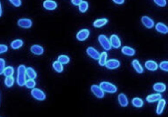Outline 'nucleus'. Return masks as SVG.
Segmentation results:
<instances>
[{
    "label": "nucleus",
    "instance_id": "f257e3e1",
    "mask_svg": "<svg viewBox=\"0 0 168 117\" xmlns=\"http://www.w3.org/2000/svg\"><path fill=\"white\" fill-rule=\"evenodd\" d=\"M26 66L25 65H20L18 67V73H17V85L20 87H23L25 83H26Z\"/></svg>",
    "mask_w": 168,
    "mask_h": 117
},
{
    "label": "nucleus",
    "instance_id": "f03ea898",
    "mask_svg": "<svg viewBox=\"0 0 168 117\" xmlns=\"http://www.w3.org/2000/svg\"><path fill=\"white\" fill-rule=\"evenodd\" d=\"M100 88L103 90L104 93H109V94H114L117 92V88L114 86L113 84L108 83V82H101L100 83Z\"/></svg>",
    "mask_w": 168,
    "mask_h": 117
},
{
    "label": "nucleus",
    "instance_id": "7ed1b4c3",
    "mask_svg": "<svg viewBox=\"0 0 168 117\" xmlns=\"http://www.w3.org/2000/svg\"><path fill=\"white\" fill-rule=\"evenodd\" d=\"M98 41H99V44H100V45L102 46V48L105 49L106 51L110 50V49L112 48L111 44H110V40L106 38V35H104V34L99 35V37H98Z\"/></svg>",
    "mask_w": 168,
    "mask_h": 117
},
{
    "label": "nucleus",
    "instance_id": "20e7f679",
    "mask_svg": "<svg viewBox=\"0 0 168 117\" xmlns=\"http://www.w3.org/2000/svg\"><path fill=\"white\" fill-rule=\"evenodd\" d=\"M31 94L38 100H44L46 98L45 94L41 90H39V88H32V94Z\"/></svg>",
    "mask_w": 168,
    "mask_h": 117
},
{
    "label": "nucleus",
    "instance_id": "39448f33",
    "mask_svg": "<svg viewBox=\"0 0 168 117\" xmlns=\"http://www.w3.org/2000/svg\"><path fill=\"white\" fill-rule=\"evenodd\" d=\"M91 90L92 92V94H94L96 98H104V92L100 88V86H96V85H92L91 87Z\"/></svg>",
    "mask_w": 168,
    "mask_h": 117
},
{
    "label": "nucleus",
    "instance_id": "423d86ee",
    "mask_svg": "<svg viewBox=\"0 0 168 117\" xmlns=\"http://www.w3.org/2000/svg\"><path fill=\"white\" fill-rule=\"evenodd\" d=\"M88 37H90V31H88V29H83V30H81V31L77 34V40H80V41L86 40Z\"/></svg>",
    "mask_w": 168,
    "mask_h": 117
},
{
    "label": "nucleus",
    "instance_id": "0eeeda50",
    "mask_svg": "<svg viewBox=\"0 0 168 117\" xmlns=\"http://www.w3.org/2000/svg\"><path fill=\"white\" fill-rule=\"evenodd\" d=\"M105 66L107 69H116L118 67L120 66V61L117 59H110V60H107L106 63H105Z\"/></svg>",
    "mask_w": 168,
    "mask_h": 117
},
{
    "label": "nucleus",
    "instance_id": "6e6552de",
    "mask_svg": "<svg viewBox=\"0 0 168 117\" xmlns=\"http://www.w3.org/2000/svg\"><path fill=\"white\" fill-rule=\"evenodd\" d=\"M142 23L146 28H148V29H152V28L154 27V22H153V20L148 16L142 17Z\"/></svg>",
    "mask_w": 168,
    "mask_h": 117
},
{
    "label": "nucleus",
    "instance_id": "1a4fd4ad",
    "mask_svg": "<svg viewBox=\"0 0 168 117\" xmlns=\"http://www.w3.org/2000/svg\"><path fill=\"white\" fill-rule=\"evenodd\" d=\"M18 25L21 28H24V29H28V28L32 27L33 22L30 19H27V18H24V19H20L18 21Z\"/></svg>",
    "mask_w": 168,
    "mask_h": 117
},
{
    "label": "nucleus",
    "instance_id": "9d476101",
    "mask_svg": "<svg viewBox=\"0 0 168 117\" xmlns=\"http://www.w3.org/2000/svg\"><path fill=\"white\" fill-rule=\"evenodd\" d=\"M110 44H111V46L114 48H119L121 46V40L118 35L116 34H112L110 37Z\"/></svg>",
    "mask_w": 168,
    "mask_h": 117
},
{
    "label": "nucleus",
    "instance_id": "9b49d317",
    "mask_svg": "<svg viewBox=\"0 0 168 117\" xmlns=\"http://www.w3.org/2000/svg\"><path fill=\"white\" fill-rule=\"evenodd\" d=\"M87 53L88 55L90 56L91 58L94 59V60H98L99 58V55H100V53H99L98 50H96L95 48L94 47H88L87 48Z\"/></svg>",
    "mask_w": 168,
    "mask_h": 117
},
{
    "label": "nucleus",
    "instance_id": "f8f14e48",
    "mask_svg": "<svg viewBox=\"0 0 168 117\" xmlns=\"http://www.w3.org/2000/svg\"><path fill=\"white\" fill-rule=\"evenodd\" d=\"M44 7L46 10H55L57 8V3L53 0H45L44 2Z\"/></svg>",
    "mask_w": 168,
    "mask_h": 117
},
{
    "label": "nucleus",
    "instance_id": "ddd939ff",
    "mask_svg": "<svg viewBox=\"0 0 168 117\" xmlns=\"http://www.w3.org/2000/svg\"><path fill=\"white\" fill-rule=\"evenodd\" d=\"M31 51L34 55H41V54H44V47H42V46H40V45L34 44V45H33V46L31 47Z\"/></svg>",
    "mask_w": 168,
    "mask_h": 117
},
{
    "label": "nucleus",
    "instance_id": "4468645a",
    "mask_svg": "<svg viewBox=\"0 0 168 117\" xmlns=\"http://www.w3.org/2000/svg\"><path fill=\"white\" fill-rule=\"evenodd\" d=\"M157 68H158V64L153 60H148L146 62V69H148V71H156Z\"/></svg>",
    "mask_w": 168,
    "mask_h": 117
},
{
    "label": "nucleus",
    "instance_id": "2eb2a0df",
    "mask_svg": "<svg viewBox=\"0 0 168 117\" xmlns=\"http://www.w3.org/2000/svg\"><path fill=\"white\" fill-rule=\"evenodd\" d=\"M161 94L160 93L158 94H149L146 97V101L148 102H155V101H158L159 100H161Z\"/></svg>",
    "mask_w": 168,
    "mask_h": 117
},
{
    "label": "nucleus",
    "instance_id": "dca6fc26",
    "mask_svg": "<svg viewBox=\"0 0 168 117\" xmlns=\"http://www.w3.org/2000/svg\"><path fill=\"white\" fill-rule=\"evenodd\" d=\"M155 30L160 34H167L168 33V27L165 24L158 23L155 25Z\"/></svg>",
    "mask_w": 168,
    "mask_h": 117
},
{
    "label": "nucleus",
    "instance_id": "f3484780",
    "mask_svg": "<svg viewBox=\"0 0 168 117\" xmlns=\"http://www.w3.org/2000/svg\"><path fill=\"white\" fill-rule=\"evenodd\" d=\"M132 65H133L134 69L136 70V72H137V73L142 74V72H144V68H142V66L140 64V62H139L137 59H135V60L132 61Z\"/></svg>",
    "mask_w": 168,
    "mask_h": 117
},
{
    "label": "nucleus",
    "instance_id": "a211bd4d",
    "mask_svg": "<svg viewBox=\"0 0 168 117\" xmlns=\"http://www.w3.org/2000/svg\"><path fill=\"white\" fill-rule=\"evenodd\" d=\"M118 101H119L120 105L123 106V107L127 106L128 104H129V101H128V98L126 97V94H120L119 95H118Z\"/></svg>",
    "mask_w": 168,
    "mask_h": 117
},
{
    "label": "nucleus",
    "instance_id": "6ab92c4d",
    "mask_svg": "<svg viewBox=\"0 0 168 117\" xmlns=\"http://www.w3.org/2000/svg\"><path fill=\"white\" fill-rule=\"evenodd\" d=\"M158 101L159 102H158V105H157V107H156V113L157 114H161V113L163 112V110H164V107H165L166 100L161 98V100H159Z\"/></svg>",
    "mask_w": 168,
    "mask_h": 117
},
{
    "label": "nucleus",
    "instance_id": "aec40b11",
    "mask_svg": "<svg viewBox=\"0 0 168 117\" xmlns=\"http://www.w3.org/2000/svg\"><path fill=\"white\" fill-rule=\"evenodd\" d=\"M153 90L157 92V93H163L166 90V86L163 83H156L153 85Z\"/></svg>",
    "mask_w": 168,
    "mask_h": 117
},
{
    "label": "nucleus",
    "instance_id": "412c9836",
    "mask_svg": "<svg viewBox=\"0 0 168 117\" xmlns=\"http://www.w3.org/2000/svg\"><path fill=\"white\" fill-rule=\"evenodd\" d=\"M122 53L124 55H127V56H134L136 53V50L130 46H124L122 48Z\"/></svg>",
    "mask_w": 168,
    "mask_h": 117
},
{
    "label": "nucleus",
    "instance_id": "4be33fe9",
    "mask_svg": "<svg viewBox=\"0 0 168 117\" xmlns=\"http://www.w3.org/2000/svg\"><path fill=\"white\" fill-rule=\"evenodd\" d=\"M26 74L28 79H33L34 80L35 78H37V73H35V71L32 68V67H28V68L26 69Z\"/></svg>",
    "mask_w": 168,
    "mask_h": 117
},
{
    "label": "nucleus",
    "instance_id": "5701e85b",
    "mask_svg": "<svg viewBox=\"0 0 168 117\" xmlns=\"http://www.w3.org/2000/svg\"><path fill=\"white\" fill-rule=\"evenodd\" d=\"M24 44V41L22 40H15L11 42V47L13 49H19L23 46Z\"/></svg>",
    "mask_w": 168,
    "mask_h": 117
},
{
    "label": "nucleus",
    "instance_id": "b1692460",
    "mask_svg": "<svg viewBox=\"0 0 168 117\" xmlns=\"http://www.w3.org/2000/svg\"><path fill=\"white\" fill-rule=\"evenodd\" d=\"M107 22H108V20L105 19V18H102V19H98V20L94 21V27H95V28H100L102 26H104V25H106Z\"/></svg>",
    "mask_w": 168,
    "mask_h": 117
},
{
    "label": "nucleus",
    "instance_id": "393cba45",
    "mask_svg": "<svg viewBox=\"0 0 168 117\" xmlns=\"http://www.w3.org/2000/svg\"><path fill=\"white\" fill-rule=\"evenodd\" d=\"M52 67H53V69H54L57 73L63 72V64H62V63H60L58 60H57V61H55V62H53Z\"/></svg>",
    "mask_w": 168,
    "mask_h": 117
},
{
    "label": "nucleus",
    "instance_id": "a878e982",
    "mask_svg": "<svg viewBox=\"0 0 168 117\" xmlns=\"http://www.w3.org/2000/svg\"><path fill=\"white\" fill-rule=\"evenodd\" d=\"M106 61H107V53L106 52L100 53V55H99V58H98L99 65H100V66H105Z\"/></svg>",
    "mask_w": 168,
    "mask_h": 117
},
{
    "label": "nucleus",
    "instance_id": "bb28decb",
    "mask_svg": "<svg viewBox=\"0 0 168 117\" xmlns=\"http://www.w3.org/2000/svg\"><path fill=\"white\" fill-rule=\"evenodd\" d=\"M132 104H133L135 107H142V106L144 105V101H142V100L140 98H135L132 100Z\"/></svg>",
    "mask_w": 168,
    "mask_h": 117
},
{
    "label": "nucleus",
    "instance_id": "cd10ccee",
    "mask_svg": "<svg viewBox=\"0 0 168 117\" xmlns=\"http://www.w3.org/2000/svg\"><path fill=\"white\" fill-rule=\"evenodd\" d=\"M5 83V86L8 87V88H11L14 83H15V79L13 78V76H9V77H6V79L4 81Z\"/></svg>",
    "mask_w": 168,
    "mask_h": 117
},
{
    "label": "nucleus",
    "instance_id": "c85d7f7f",
    "mask_svg": "<svg viewBox=\"0 0 168 117\" xmlns=\"http://www.w3.org/2000/svg\"><path fill=\"white\" fill-rule=\"evenodd\" d=\"M88 8V3L87 1H82L81 4L79 5V10H80V12L82 13L87 12Z\"/></svg>",
    "mask_w": 168,
    "mask_h": 117
},
{
    "label": "nucleus",
    "instance_id": "c756f323",
    "mask_svg": "<svg viewBox=\"0 0 168 117\" xmlns=\"http://www.w3.org/2000/svg\"><path fill=\"white\" fill-rule=\"evenodd\" d=\"M3 74L6 76V77H9V76H13L14 74V68L12 66H8V67H5V70Z\"/></svg>",
    "mask_w": 168,
    "mask_h": 117
},
{
    "label": "nucleus",
    "instance_id": "7c9ffc66",
    "mask_svg": "<svg viewBox=\"0 0 168 117\" xmlns=\"http://www.w3.org/2000/svg\"><path fill=\"white\" fill-rule=\"evenodd\" d=\"M58 61L62 64H68L70 62V58L67 55H60L58 57Z\"/></svg>",
    "mask_w": 168,
    "mask_h": 117
},
{
    "label": "nucleus",
    "instance_id": "2f4dec72",
    "mask_svg": "<svg viewBox=\"0 0 168 117\" xmlns=\"http://www.w3.org/2000/svg\"><path fill=\"white\" fill-rule=\"evenodd\" d=\"M25 86H26L28 88H34L35 87V81L33 79H28L26 81V83H25Z\"/></svg>",
    "mask_w": 168,
    "mask_h": 117
},
{
    "label": "nucleus",
    "instance_id": "473e14b6",
    "mask_svg": "<svg viewBox=\"0 0 168 117\" xmlns=\"http://www.w3.org/2000/svg\"><path fill=\"white\" fill-rule=\"evenodd\" d=\"M159 68L162 71H165V72H168V61H162L159 64Z\"/></svg>",
    "mask_w": 168,
    "mask_h": 117
},
{
    "label": "nucleus",
    "instance_id": "72a5a7b5",
    "mask_svg": "<svg viewBox=\"0 0 168 117\" xmlns=\"http://www.w3.org/2000/svg\"><path fill=\"white\" fill-rule=\"evenodd\" d=\"M153 1H154L155 4L159 7H165L167 4L166 0H153Z\"/></svg>",
    "mask_w": 168,
    "mask_h": 117
},
{
    "label": "nucleus",
    "instance_id": "f704fd0d",
    "mask_svg": "<svg viewBox=\"0 0 168 117\" xmlns=\"http://www.w3.org/2000/svg\"><path fill=\"white\" fill-rule=\"evenodd\" d=\"M5 60L3 58H0V75L1 74H3V72H4L5 70Z\"/></svg>",
    "mask_w": 168,
    "mask_h": 117
},
{
    "label": "nucleus",
    "instance_id": "c9c22d12",
    "mask_svg": "<svg viewBox=\"0 0 168 117\" xmlns=\"http://www.w3.org/2000/svg\"><path fill=\"white\" fill-rule=\"evenodd\" d=\"M10 2L12 3V4L15 6V7H20L21 4H22V2H21V0H9Z\"/></svg>",
    "mask_w": 168,
    "mask_h": 117
},
{
    "label": "nucleus",
    "instance_id": "e433bc0d",
    "mask_svg": "<svg viewBox=\"0 0 168 117\" xmlns=\"http://www.w3.org/2000/svg\"><path fill=\"white\" fill-rule=\"evenodd\" d=\"M7 50H8V47L5 44H0V54L7 52Z\"/></svg>",
    "mask_w": 168,
    "mask_h": 117
},
{
    "label": "nucleus",
    "instance_id": "4c0bfd02",
    "mask_svg": "<svg viewBox=\"0 0 168 117\" xmlns=\"http://www.w3.org/2000/svg\"><path fill=\"white\" fill-rule=\"evenodd\" d=\"M82 1H83V0H72V4L75 6H79L81 4Z\"/></svg>",
    "mask_w": 168,
    "mask_h": 117
},
{
    "label": "nucleus",
    "instance_id": "58836bf2",
    "mask_svg": "<svg viewBox=\"0 0 168 117\" xmlns=\"http://www.w3.org/2000/svg\"><path fill=\"white\" fill-rule=\"evenodd\" d=\"M114 3H116V4H123V3L125 2V0H113Z\"/></svg>",
    "mask_w": 168,
    "mask_h": 117
},
{
    "label": "nucleus",
    "instance_id": "ea45409f",
    "mask_svg": "<svg viewBox=\"0 0 168 117\" xmlns=\"http://www.w3.org/2000/svg\"><path fill=\"white\" fill-rule=\"evenodd\" d=\"M2 16V5H1V2H0V17Z\"/></svg>",
    "mask_w": 168,
    "mask_h": 117
}]
</instances>
